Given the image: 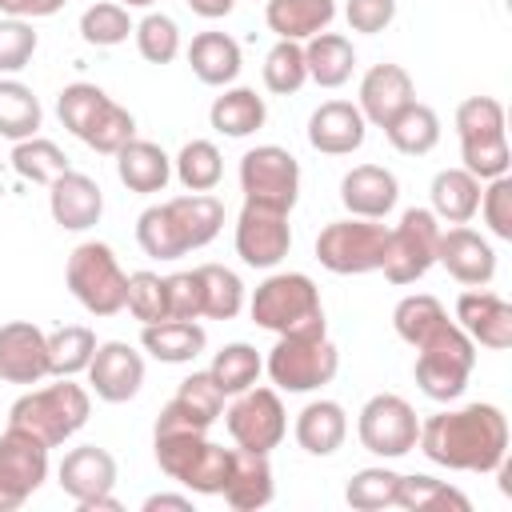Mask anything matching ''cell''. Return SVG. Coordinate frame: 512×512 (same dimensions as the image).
Instances as JSON below:
<instances>
[{
	"instance_id": "obj_37",
	"label": "cell",
	"mask_w": 512,
	"mask_h": 512,
	"mask_svg": "<svg viewBox=\"0 0 512 512\" xmlns=\"http://www.w3.org/2000/svg\"><path fill=\"white\" fill-rule=\"evenodd\" d=\"M112 104V96L100 88V84H88V80H76V84H64L60 96H56V112H60V124L72 132V136H88V128L100 120V112Z\"/></svg>"
},
{
	"instance_id": "obj_41",
	"label": "cell",
	"mask_w": 512,
	"mask_h": 512,
	"mask_svg": "<svg viewBox=\"0 0 512 512\" xmlns=\"http://www.w3.org/2000/svg\"><path fill=\"white\" fill-rule=\"evenodd\" d=\"M96 352V332L84 324H64L48 336V376H76L88 372V360Z\"/></svg>"
},
{
	"instance_id": "obj_19",
	"label": "cell",
	"mask_w": 512,
	"mask_h": 512,
	"mask_svg": "<svg viewBox=\"0 0 512 512\" xmlns=\"http://www.w3.org/2000/svg\"><path fill=\"white\" fill-rule=\"evenodd\" d=\"M48 376V336L32 320L0 324V380L40 384Z\"/></svg>"
},
{
	"instance_id": "obj_21",
	"label": "cell",
	"mask_w": 512,
	"mask_h": 512,
	"mask_svg": "<svg viewBox=\"0 0 512 512\" xmlns=\"http://www.w3.org/2000/svg\"><path fill=\"white\" fill-rule=\"evenodd\" d=\"M48 212L64 232H84V228H92L100 220L104 192H100V184L92 176L68 168L64 176H56L48 184Z\"/></svg>"
},
{
	"instance_id": "obj_60",
	"label": "cell",
	"mask_w": 512,
	"mask_h": 512,
	"mask_svg": "<svg viewBox=\"0 0 512 512\" xmlns=\"http://www.w3.org/2000/svg\"><path fill=\"white\" fill-rule=\"evenodd\" d=\"M188 8L196 16H204V20H220V16H228L236 8V0H188Z\"/></svg>"
},
{
	"instance_id": "obj_38",
	"label": "cell",
	"mask_w": 512,
	"mask_h": 512,
	"mask_svg": "<svg viewBox=\"0 0 512 512\" xmlns=\"http://www.w3.org/2000/svg\"><path fill=\"white\" fill-rule=\"evenodd\" d=\"M260 372H264V360H260V352H256L252 344H244V340L224 344V348L212 356V368H208V376L220 384L224 396H236V392L252 388V384L260 380Z\"/></svg>"
},
{
	"instance_id": "obj_8",
	"label": "cell",
	"mask_w": 512,
	"mask_h": 512,
	"mask_svg": "<svg viewBox=\"0 0 512 512\" xmlns=\"http://www.w3.org/2000/svg\"><path fill=\"white\" fill-rule=\"evenodd\" d=\"M240 192L248 204L292 212L300 196V164L280 144H256L240 156Z\"/></svg>"
},
{
	"instance_id": "obj_33",
	"label": "cell",
	"mask_w": 512,
	"mask_h": 512,
	"mask_svg": "<svg viewBox=\"0 0 512 512\" xmlns=\"http://www.w3.org/2000/svg\"><path fill=\"white\" fill-rule=\"evenodd\" d=\"M384 136H388V144H392L396 152H404V156H428V152L440 144V116H436L428 104L412 100V104L384 128Z\"/></svg>"
},
{
	"instance_id": "obj_47",
	"label": "cell",
	"mask_w": 512,
	"mask_h": 512,
	"mask_svg": "<svg viewBox=\"0 0 512 512\" xmlns=\"http://www.w3.org/2000/svg\"><path fill=\"white\" fill-rule=\"evenodd\" d=\"M132 28H136V24H132L128 8L116 4V0H100V4L84 8V16H80V36H84L88 44H96V48H116V44H124Z\"/></svg>"
},
{
	"instance_id": "obj_6",
	"label": "cell",
	"mask_w": 512,
	"mask_h": 512,
	"mask_svg": "<svg viewBox=\"0 0 512 512\" xmlns=\"http://www.w3.org/2000/svg\"><path fill=\"white\" fill-rule=\"evenodd\" d=\"M268 376L280 392H316L336 380L340 372V352L328 340V332H300V336H280L276 348L268 352Z\"/></svg>"
},
{
	"instance_id": "obj_11",
	"label": "cell",
	"mask_w": 512,
	"mask_h": 512,
	"mask_svg": "<svg viewBox=\"0 0 512 512\" xmlns=\"http://www.w3.org/2000/svg\"><path fill=\"white\" fill-rule=\"evenodd\" d=\"M56 476H60L64 496H72L80 512H120L124 508L112 496V488H116V460H112V452H104L96 444H80V448L64 452Z\"/></svg>"
},
{
	"instance_id": "obj_40",
	"label": "cell",
	"mask_w": 512,
	"mask_h": 512,
	"mask_svg": "<svg viewBox=\"0 0 512 512\" xmlns=\"http://www.w3.org/2000/svg\"><path fill=\"white\" fill-rule=\"evenodd\" d=\"M12 168L20 180H32V184H52L56 176H64L72 164L68 156L60 152V144L44 140V136H28V140H16L12 144Z\"/></svg>"
},
{
	"instance_id": "obj_15",
	"label": "cell",
	"mask_w": 512,
	"mask_h": 512,
	"mask_svg": "<svg viewBox=\"0 0 512 512\" xmlns=\"http://www.w3.org/2000/svg\"><path fill=\"white\" fill-rule=\"evenodd\" d=\"M88 384L104 404H124L144 384V356L124 340H104L88 360Z\"/></svg>"
},
{
	"instance_id": "obj_18",
	"label": "cell",
	"mask_w": 512,
	"mask_h": 512,
	"mask_svg": "<svg viewBox=\"0 0 512 512\" xmlns=\"http://www.w3.org/2000/svg\"><path fill=\"white\" fill-rule=\"evenodd\" d=\"M164 216H168V228H172V240L184 252L192 248H204L220 236L224 228V204L212 196V192H188V196H172L160 204Z\"/></svg>"
},
{
	"instance_id": "obj_34",
	"label": "cell",
	"mask_w": 512,
	"mask_h": 512,
	"mask_svg": "<svg viewBox=\"0 0 512 512\" xmlns=\"http://www.w3.org/2000/svg\"><path fill=\"white\" fill-rule=\"evenodd\" d=\"M40 100L28 84L12 80V76H0V136H8L12 144L16 140H28L40 132Z\"/></svg>"
},
{
	"instance_id": "obj_50",
	"label": "cell",
	"mask_w": 512,
	"mask_h": 512,
	"mask_svg": "<svg viewBox=\"0 0 512 512\" xmlns=\"http://www.w3.org/2000/svg\"><path fill=\"white\" fill-rule=\"evenodd\" d=\"M124 308H128L132 320H140V324L168 320L164 276H156V272H132V276H128V288H124Z\"/></svg>"
},
{
	"instance_id": "obj_20",
	"label": "cell",
	"mask_w": 512,
	"mask_h": 512,
	"mask_svg": "<svg viewBox=\"0 0 512 512\" xmlns=\"http://www.w3.org/2000/svg\"><path fill=\"white\" fill-rule=\"evenodd\" d=\"M416 100V84L400 64H372L360 80V116L376 128H388Z\"/></svg>"
},
{
	"instance_id": "obj_9",
	"label": "cell",
	"mask_w": 512,
	"mask_h": 512,
	"mask_svg": "<svg viewBox=\"0 0 512 512\" xmlns=\"http://www.w3.org/2000/svg\"><path fill=\"white\" fill-rule=\"evenodd\" d=\"M440 244V220L432 208H408L396 228H388V252H384V280L388 284H416L436 264Z\"/></svg>"
},
{
	"instance_id": "obj_48",
	"label": "cell",
	"mask_w": 512,
	"mask_h": 512,
	"mask_svg": "<svg viewBox=\"0 0 512 512\" xmlns=\"http://www.w3.org/2000/svg\"><path fill=\"white\" fill-rule=\"evenodd\" d=\"M456 136H460V144L508 136V132H504V104L492 100V96H468V100L456 108Z\"/></svg>"
},
{
	"instance_id": "obj_55",
	"label": "cell",
	"mask_w": 512,
	"mask_h": 512,
	"mask_svg": "<svg viewBox=\"0 0 512 512\" xmlns=\"http://www.w3.org/2000/svg\"><path fill=\"white\" fill-rule=\"evenodd\" d=\"M136 240H140V248H144L152 260H180V248H176V240H172V228H168V216H164L160 204H152V208L140 212V220H136Z\"/></svg>"
},
{
	"instance_id": "obj_46",
	"label": "cell",
	"mask_w": 512,
	"mask_h": 512,
	"mask_svg": "<svg viewBox=\"0 0 512 512\" xmlns=\"http://www.w3.org/2000/svg\"><path fill=\"white\" fill-rule=\"evenodd\" d=\"M396 484H400V472H392V468H360V472L348 480L344 500H348V508H356V512L396 508Z\"/></svg>"
},
{
	"instance_id": "obj_3",
	"label": "cell",
	"mask_w": 512,
	"mask_h": 512,
	"mask_svg": "<svg viewBox=\"0 0 512 512\" xmlns=\"http://www.w3.org/2000/svg\"><path fill=\"white\" fill-rule=\"evenodd\" d=\"M88 412H92L88 388H80L72 376H56V384L24 392L8 408V424L24 428V432L40 436L48 448H56L88 424Z\"/></svg>"
},
{
	"instance_id": "obj_44",
	"label": "cell",
	"mask_w": 512,
	"mask_h": 512,
	"mask_svg": "<svg viewBox=\"0 0 512 512\" xmlns=\"http://www.w3.org/2000/svg\"><path fill=\"white\" fill-rule=\"evenodd\" d=\"M232 452H236V448H224V444L204 440L200 452L192 456V464L184 468V476H180L176 484H184V488L196 492V496H220L224 484H228V472H232Z\"/></svg>"
},
{
	"instance_id": "obj_5",
	"label": "cell",
	"mask_w": 512,
	"mask_h": 512,
	"mask_svg": "<svg viewBox=\"0 0 512 512\" xmlns=\"http://www.w3.org/2000/svg\"><path fill=\"white\" fill-rule=\"evenodd\" d=\"M68 292L84 304V312L92 316H116L124 308V288H128V272L120 268L116 252L100 240H84L68 252V268H64Z\"/></svg>"
},
{
	"instance_id": "obj_29",
	"label": "cell",
	"mask_w": 512,
	"mask_h": 512,
	"mask_svg": "<svg viewBox=\"0 0 512 512\" xmlns=\"http://www.w3.org/2000/svg\"><path fill=\"white\" fill-rule=\"evenodd\" d=\"M348 436V416L336 400H312L296 416V444L308 456H332Z\"/></svg>"
},
{
	"instance_id": "obj_56",
	"label": "cell",
	"mask_w": 512,
	"mask_h": 512,
	"mask_svg": "<svg viewBox=\"0 0 512 512\" xmlns=\"http://www.w3.org/2000/svg\"><path fill=\"white\" fill-rule=\"evenodd\" d=\"M164 292H168V320H200L204 316V292H200L196 268L164 276Z\"/></svg>"
},
{
	"instance_id": "obj_1",
	"label": "cell",
	"mask_w": 512,
	"mask_h": 512,
	"mask_svg": "<svg viewBox=\"0 0 512 512\" xmlns=\"http://www.w3.org/2000/svg\"><path fill=\"white\" fill-rule=\"evenodd\" d=\"M420 452L452 472H496L508 456V416L496 404H464L420 424Z\"/></svg>"
},
{
	"instance_id": "obj_52",
	"label": "cell",
	"mask_w": 512,
	"mask_h": 512,
	"mask_svg": "<svg viewBox=\"0 0 512 512\" xmlns=\"http://www.w3.org/2000/svg\"><path fill=\"white\" fill-rule=\"evenodd\" d=\"M460 168H468L476 180H496L508 176L512 168V152H508V136H492V140H472L460 144Z\"/></svg>"
},
{
	"instance_id": "obj_14",
	"label": "cell",
	"mask_w": 512,
	"mask_h": 512,
	"mask_svg": "<svg viewBox=\"0 0 512 512\" xmlns=\"http://www.w3.org/2000/svg\"><path fill=\"white\" fill-rule=\"evenodd\" d=\"M292 248V228H288V212L264 208V204H248L236 220V256L248 268H276Z\"/></svg>"
},
{
	"instance_id": "obj_28",
	"label": "cell",
	"mask_w": 512,
	"mask_h": 512,
	"mask_svg": "<svg viewBox=\"0 0 512 512\" xmlns=\"http://www.w3.org/2000/svg\"><path fill=\"white\" fill-rule=\"evenodd\" d=\"M188 64L200 84L224 88L240 76V44L228 32H200L188 44Z\"/></svg>"
},
{
	"instance_id": "obj_42",
	"label": "cell",
	"mask_w": 512,
	"mask_h": 512,
	"mask_svg": "<svg viewBox=\"0 0 512 512\" xmlns=\"http://www.w3.org/2000/svg\"><path fill=\"white\" fill-rule=\"evenodd\" d=\"M172 168H176V180L188 192H212L224 176V156L212 140H188L180 148V156L172 160Z\"/></svg>"
},
{
	"instance_id": "obj_32",
	"label": "cell",
	"mask_w": 512,
	"mask_h": 512,
	"mask_svg": "<svg viewBox=\"0 0 512 512\" xmlns=\"http://www.w3.org/2000/svg\"><path fill=\"white\" fill-rule=\"evenodd\" d=\"M208 120H212V128H216L220 136L240 140V136H252V132L264 128L268 108H264V96H256V88H224V92L212 100Z\"/></svg>"
},
{
	"instance_id": "obj_39",
	"label": "cell",
	"mask_w": 512,
	"mask_h": 512,
	"mask_svg": "<svg viewBox=\"0 0 512 512\" xmlns=\"http://www.w3.org/2000/svg\"><path fill=\"white\" fill-rule=\"evenodd\" d=\"M180 416H188L196 428H212L216 420H220V412H224V392H220V384L208 376V372H192V376H184L180 380V388H176V396L168 400Z\"/></svg>"
},
{
	"instance_id": "obj_57",
	"label": "cell",
	"mask_w": 512,
	"mask_h": 512,
	"mask_svg": "<svg viewBox=\"0 0 512 512\" xmlns=\"http://www.w3.org/2000/svg\"><path fill=\"white\" fill-rule=\"evenodd\" d=\"M344 16H348V28L352 32L376 36V32H384L396 20V0H348L344 4Z\"/></svg>"
},
{
	"instance_id": "obj_27",
	"label": "cell",
	"mask_w": 512,
	"mask_h": 512,
	"mask_svg": "<svg viewBox=\"0 0 512 512\" xmlns=\"http://www.w3.org/2000/svg\"><path fill=\"white\" fill-rule=\"evenodd\" d=\"M140 344L160 364H192L204 352L208 332L196 320H156V324H144Z\"/></svg>"
},
{
	"instance_id": "obj_17",
	"label": "cell",
	"mask_w": 512,
	"mask_h": 512,
	"mask_svg": "<svg viewBox=\"0 0 512 512\" xmlns=\"http://www.w3.org/2000/svg\"><path fill=\"white\" fill-rule=\"evenodd\" d=\"M456 320H460V328L472 336V344H480V348H488V352L512 348V304H508L500 292H488V288L460 292V300H456Z\"/></svg>"
},
{
	"instance_id": "obj_36",
	"label": "cell",
	"mask_w": 512,
	"mask_h": 512,
	"mask_svg": "<svg viewBox=\"0 0 512 512\" xmlns=\"http://www.w3.org/2000/svg\"><path fill=\"white\" fill-rule=\"evenodd\" d=\"M396 508H404V512H444V508L468 512L472 500L460 488L444 484V480H432V476H400V484H396Z\"/></svg>"
},
{
	"instance_id": "obj_53",
	"label": "cell",
	"mask_w": 512,
	"mask_h": 512,
	"mask_svg": "<svg viewBox=\"0 0 512 512\" xmlns=\"http://www.w3.org/2000/svg\"><path fill=\"white\" fill-rule=\"evenodd\" d=\"M36 56V32L28 20L4 16L0 20V76H12L20 68H28V60Z\"/></svg>"
},
{
	"instance_id": "obj_31",
	"label": "cell",
	"mask_w": 512,
	"mask_h": 512,
	"mask_svg": "<svg viewBox=\"0 0 512 512\" xmlns=\"http://www.w3.org/2000/svg\"><path fill=\"white\" fill-rule=\"evenodd\" d=\"M304 64H308V80H316L320 88H340V84H348V76L356 68L352 40L324 28L304 40Z\"/></svg>"
},
{
	"instance_id": "obj_61",
	"label": "cell",
	"mask_w": 512,
	"mask_h": 512,
	"mask_svg": "<svg viewBox=\"0 0 512 512\" xmlns=\"http://www.w3.org/2000/svg\"><path fill=\"white\" fill-rule=\"evenodd\" d=\"M116 4H124V8H152L156 0H116Z\"/></svg>"
},
{
	"instance_id": "obj_16",
	"label": "cell",
	"mask_w": 512,
	"mask_h": 512,
	"mask_svg": "<svg viewBox=\"0 0 512 512\" xmlns=\"http://www.w3.org/2000/svg\"><path fill=\"white\" fill-rule=\"evenodd\" d=\"M436 264H444L448 276L456 284H468V288H484L496 276V252H492V244L480 232L464 228V224H452L448 232L440 228Z\"/></svg>"
},
{
	"instance_id": "obj_22",
	"label": "cell",
	"mask_w": 512,
	"mask_h": 512,
	"mask_svg": "<svg viewBox=\"0 0 512 512\" xmlns=\"http://www.w3.org/2000/svg\"><path fill=\"white\" fill-rule=\"evenodd\" d=\"M364 136H368V120L348 100H324L308 116V144L324 156H348L364 144Z\"/></svg>"
},
{
	"instance_id": "obj_59",
	"label": "cell",
	"mask_w": 512,
	"mask_h": 512,
	"mask_svg": "<svg viewBox=\"0 0 512 512\" xmlns=\"http://www.w3.org/2000/svg\"><path fill=\"white\" fill-rule=\"evenodd\" d=\"M160 508H172V512H192V496H176V492H156L144 500V512H160Z\"/></svg>"
},
{
	"instance_id": "obj_30",
	"label": "cell",
	"mask_w": 512,
	"mask_h": 512,
	"mask_svg": "<svg viewBox=\"0 0 512 512\" xmlns=\"http://www.w3.org/2000/svg\"><path fill=\"white\" fill-rule=\"evenodd\" d=\"M264 20L280 40L300 44L336 20V0H268Z\"/></svg>"
},
{
	"instance_id": "obj_24",
	"label": "cell",
	"mask_w": 512,
	"mask_h": 512,
	"mask_svg": "<svg viewBox=\"0 0 512 512\" xmlns=\"http://www.w3.org/2000/svg\"><path fill=\"white\" fill-rule=\"evenodd\" d=\"M228 500V508L236 512H256L264 504H272L276 496V484H272V464L264 452H248V448H236L232 452V472H228V484L220 492Z\"/></svg>"
},
{
	"instance_id": "obj_2",
	"label": "cell",
	"mask_w": 512,
	"mask_h": 512,
	"mask_svg": "<svg viewBox=\"0 0 512 512\" xmlns=\"http://www.w3.org/2000/svg\"><path fill=\"white\" fill-rule=\"evenodd\" d=\"M252 320L276 336H300V332H328L320 288L304 272H272L264 284H256Z\"/></svg>"
},
{
	"instance_id": "obj_49",
	"label": "cell",
	"mask_w": 512,
	"mask_h": 512,
	"mask_svg": "<svg viewBox=\"0 0 512 512\" xmlns=\"http://www.w3.org/2000/svg\"><path fill=\"white\" fill-rule=\"evenodd\" d=\"M132 36H136V48H140V56H144L148 64H172V60L180 56V28H176V20L164 16V12H148V16L132 28Z\"/></svg>"
},
{
	"instance_id": "obj_23",
	"label": "cell",
	"mask_w": 512,
	"mask_h": 512,
	"mask_svg": "<svg viewBox=\"0 0 512 512\" xmlns=\"http://www.w3.org/2000/svg\"><path fill=\"white\" fill-rule=\"evenodd\" d=\"M340 200L348 208V216H360V220H384L396 200H400V184L388 168L380 164H356L352 172H344L340 180Z\"/></svg>"
},
{
	"instance_id": "obj_58",
	"label": "cell",
	"mask_w": 512,
	"mask_h": 512,
	"mask_svg": "<svg viewBox=\"0 0 512 512\" xmlns=\"http://www.w3.org/2000/svg\"><path fill=\"white\" fill-rule=\"evenodd\" d=\"M64 4L68 0H0V12L16 20H40V16H56Z\"/></svg>"
},
{
	"instance_id": "obj_25",
	"label": "cell",
	"mask_w": 512,
	"mask_h": 512,
	"mask_svg": "<svg viewBox=\"0 0 512 512\" xmlns=\"http://www.w3.org/2000/svg\"><path fill=\"white\" fill-rule=\"evenodd\" d=\"M116 176L128 192H140V196H152V192H164L168 180H172V160L160 144L152 140H128L120 152H116Z\"/></svg>"
},
{
	"instance_id": "obj_35",
	"label": "cell",
	"mask_w": 512,
	"mask_h": 512,
	"mask_svg": "<svg viewBox=\"0 0 512 512\" xmlns=\"http://www.w3.org/2000/svg\"><path fill=\"white\" fill-rule=\"evenodd\" d=\"M448 324V312H444V304L436 300V296H428V292H412V296H404L396 308H392V328H396V336L404 340V344H412V348H420L432 332H440Z\"/></svg>"
},
{
	"instance_id": "obj_45",
	"label": "cell",
	"mask_w": 512,
	"mask_h": 512,
	"mask_svg": "<svg viewBox=\"0 0 512 512\" xmlns=\"http://www.w3.org/2000/svg\"><path fill=\"white\" fill-rule=\"evenodd\" d=\"M308 84V64H304V44L296 40H276L272 52L264 56V88L276 96H292Z\"/></svg>"
},
{
	"instance_id": "obj_51",
	"label": "cell",
	"mask_w": 512,
	"mask_h": 512,
	"mask_svg": "<svg viewBox=\"0 0 512 512\" xmlns=\"http://www.w3.org/2000/svg\"><path fill=\"white\" fill-rule=\"evenodd\" d=\"M132 136H136V120H132V112L120 108V104L112 100V104L100 112V120L88 128L84 144H88L92 152H100V156H116Z\"/></svg>"
},
{
	"instance_id": "obj_12",
	"label": "cell",
	"mask_w": 512,
	"mask_h": 512,
	"mask_svg": "<svg viewBox=\"0 0 512 512\" xmlns=\"http://www.w3.org/2000/svg\"><path fill=\"white\" fill-rule=\"evenodd\" d=\"M356 436H360V444H364L372 456L396 460V456H404V452L416 448V436H420L416 408H412L404 396H396V392H380V396H372V400L360 408Z\"/></svg>"
},
{
	"instance_id": "obj_10",
	"label": "cell",
	"mask_w": 512,
	"mask_h": 512,
	"mask_svg": "<svg viewBox=\"0 0 512 512\" xmlns=\"http://www.w3.org/2000/svg\"><path fill=\"white\" fill-rule=\"evenodd\" d=\"M224 424H228V436H232L236 448L268 456L288 432V412H284L276 388H256L252 384V388L236 392L232 408L224 412Z\"/></svg>"
},
{
	"instance_id": "obj_4",
	"label": "cell",
	"mask_w": 512,
	"mask_h": 512,
	"mask_svg": "<svg viewBox=\"0 0 512 512\" xmlns=\"http://www.w3.org/2000/svg\"><path fill=\"white\" fill-rule=\"evenodd\" d=\"M476 368V344L460 324H444L440 332H432L420 348H416V384L428 400H456L468 388V376Z\"/></svg>"
},
{
	"instance_id": "obj_43",
	"label": "cell",
	"mask_w": 512,
	"mask_h": 512,
	"mask_svg": "<svg viewBox=\"0 0 512 512\" xmlns=\"http://www.w3.org/2000/svg\"><path fill=\"white\" fill-rule=\"evenodd\" d=\"M200 292H204V316L208 320H232L244 308V284L224 264H200Z\"/></svg>"
},
{
	"instance_id": "obj_26",
	"label": "cell",
	"mask_w": 512,
	"mask_h": 512,
	"mask_svg": "<svg viewBox=\"0 0 512 512\" xmlns=\"http://www.w3.org/2000/svg\"><path fill=\"white\" fill-rule=\"evenodd\" d=\"M480 180L468 168H440L432 176V216L440 224H468L480 212Z\"/></svg>"
},
{
	"instance_id": "obj_7",
	"label": "cell",
	"mask_w": 512,
	"mask_h": 512,
	"mask_svg": "<svg viewBox=\"0 0 512 512\" xmlns=\"http://www.w3.org/2000/svg\"><path fill=\"white\" fill-rule=\"evenodd\" d=\"M384 252H388V228L376 220H360V216L332 220L316 236V260L336 276L380 272Z\"/></svg>"
},
{
	"instance_id": "obj_13",
	"label": "cell",
	"mask_w": 512,
	"mask_h": 512,
	"mask_svg": "<svg viewBox=\"0 0 512 512\" xmlns=\"http://www.w3.org/2000/svg\"><path fill=\"white\" fill-rule=\"evenodd\" d=\"M48 480V444L16 424L0 436V512H16Z\"/></svg>"
},
{
	"instance_id": "obj_54",
	"label": "cell",
	"mask_w": 512,
	"mask_h": 512,
	"mask_svg": "<svg viewBox=\"0 0 512 512\" xmlns=\"http://www.w3.org/2000/svg\"><path fill=\"white\" fill-rule=\"evenodd\" d=\"M480 212L496 240H512V176L488 180V188L480 192Z\"/></svg>"
}]
</instances>
